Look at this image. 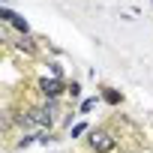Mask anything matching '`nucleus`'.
<instances>
[{"label":"nucleus","mask_w":153,"mask_h":153,"mask_svg":"<svg viewBox=\"0 0 153 153\" xmlns=\"http://www.w3.org/2000/svg\"><path fill=\"white\" fill-rule=\"evenodd\" d=\"M90 147H93L96 153H111V150H114V138H111L108 132H93V135H90Z\"/></svg>","instance_id":"f257e3e1"},{"label":"nucleus","mask_w":153,"mask_h":153,"mask_svg":"<svg viewBox=\"0 0 153 153\" xmlns=\"http://www.w3.org/2000/svg\"><path fill=\"white\" fill-rule=\"evenodd\" d=\"M39 90H42V93H45L48 99H54V96H60V93H63V84H60L57 78H51V81L45 78V81L39 84Z\"/></svg>","instance_id":"f03ea898"},{"label":"nucleus","mask_w":153,"mask_h":153,"mask_svg":"<svg viewBox=\"0 0 153 153\" xmlns=\"http://www.w3.org/2000/svg\"><path fill=\"white\" fill-rule=\"evenodd\" d=\"M3 21H9L12 27H18L21 33H27V21L21 18V15H15V12H9V9H3Z\"/></svg>","instance_id":"7ed1b4c3"},{"label":"nucleus","mask_w":153,"mask_h":153,"mask_svg":"<svg viewBox=\"0 0 153 153\" xmlns=\"http://www.w3.org/2000/svg\"><path fill=\"white\" fill-rule=\"evenodd\" d=\"M18 48H24V51L30 54V51H33V39H30V36L24 33V36H21V42H18Z\"/></svg>","instance_id":"20e7f679"}]
</instances>
